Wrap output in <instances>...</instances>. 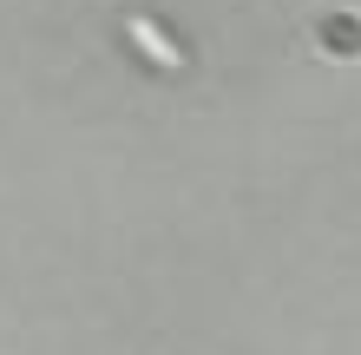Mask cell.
<instances>
[{"label": "cell", "instance_id": "1", "mask_svg": "<svg viewBox=\"0 0 361 355\" xmlns=\"http://www.w3.org/2000/svg\"><path fill=\"white\" fill-rule=\"evenodd\" d=\"M125 33H132V40H138V53H145V59H158L164 73H178V66H184V53H178V47H171V40H164L145 13H132V20H125Z\"/></svg>", "mask_w": 361, "mask_h": 355}]
</instances>
